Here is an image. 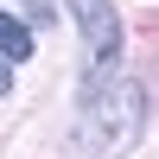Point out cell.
<instances>
[{"instance_id": "cell-1", "label": "cell", "mask_w": 159, "mask_h": 159, "mask_svg": "<svg viewBox=\"0 0 159 159\" xmlns=\"http://www.w3.org/2000/svg\"><path fill=\"white\" fill-rule=\"evenodd\" d=\"M147 127V89L134 76H96L83 89V115H76V153L89 159H121Z\"/></svg>"}, {"instance_id": "cell-2", "label": "cell", "mask_w": 159, "mask_h": 159, "mask_svg": "<svg viewBox=\"0 0 159 159\" xmlns=\"http://www.w3.org/2000/svg\"><path fill=\"white\" fill-rule=\"evenodd\" d=\"M70 13H76V25H83L96 64H115V51H121V19H115V7L108 0H70Z\"/></svg>"}, {"instance_id": "cell-5", "label": "cell", "mask_w": 159, "mask_h": 159, "mask_svg": "<svg viewBox=\"0 0 159 159\" xmlns=\"http://www.w3.org/2000/svg\"><path fill=\"white\" fill-rule=\"evenodd\" d=\"M7 89H13V70H7V57H0V96H7Z\"/></svg>"}, {"instance_id": "cell-3", "label": "cell", "mask_w": 159, "mask_h": 159, "mask_svg": "<svg viewBox=\"0 0 159 159\" xmlns=\"http://www.w3.org/2000/svg\"><path fill=\"white\" fill-rule=\"evenodd\" d=\"M0 57H7V64L32 57V32H25L19 19H7V13H0Z\"/></svg>"}, {"instance_id": "cell-4", "label": "cell", "mask_w": 159, "mask_h": 159, "mask_svg": "<svg viewBox=\"0 0 159 159\" xmlns=\"http://www.w3.org/2000/svg\"><path fill=\"white\" fill-rule=\"evenodd\" d=\"M25 13H32V25H45L51 19V0H25Z\"/></svg>"}]
</instances>
